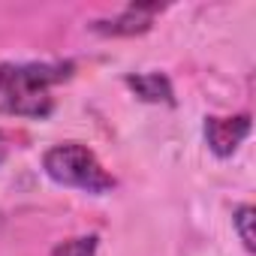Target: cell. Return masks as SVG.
I'll return each mask as SVG.
<instances>
[{"instance_id":"cell-1","label":"cell","mask_w":256,"mask_h":256,"mask_svg":"<svg viewBox=\"0 0 256 256\" xmlns=\"http://www.w3.org/2000/svg\"><path fill=\"white\" fill-rule=\"evenodd\" d=\"M72 64H24L10 66L6 84H4V112L22 114V118H46L54 108V100L48 96V88L66 82L72 76Z\"/></svg>"},{"instance_id":"cell-2","label":"cell","mask_w":256,"mask_h":256,"mask_svg":"<svg viewBox=\"0 0 256 256\" xmlns=\"http://www.w3.org/2000/svg\"><path fill=\"white\" fill-rule=\"evenodd\" d=\"M42 169L54 184L78 187V190L94 193V196L114 190V178L100 166L96 154L78 142H64V145L48 148L42 154Z\"/></svg>"},{"instance_id":"cell-3","label":"cell","mask_w":256,"mask_h":256,"mask_svg":"<svg viewBox=\"0 0 256 256\" xmlns=\"http://www.w3.org/2000/svg\"><path fill=\"white\" fill-rule=\"evenodd\" d=\"M250 136V114H235V118H205V142L214 157L226 160L238 151V145Z\"/></svg>"},{"instance_id":"cell-4","label":"cell","mask_w":256,"mask_h":256,"mask_svg":"<svg viewBox=\"0 0 256 256\" xmlns=\"http://www.w3.org/2000/svg\"><path fill=\"white\" fill-rule=\"evenodd\" d=\"M163 12V4H130L120 16L106 18V22H94L90 30L102 34V36H139L148 34L154 24V16Z\"/></svg>"},{"instance_id":"cell-5","label":"cell","mask_w":256,"mask_h":256,"mask_svg":"<svg viewBox=\"0 0 256 256\" xmlns=\"http://www.w3.org/2000/svg\"><path fill=\"white\" fill-rule=\"evenodd\" d=\"M126 88H130L142 102H163V106H175V90L169 76L163 72H133L124 78Z\"/></svg>"},{"instance_id":"cell-6","label":"cell","mask_w":256,"mask_h":256,"mask_svg":"<svg viewBox=\"0 0 256 256\" xmlns=\"http://www.w3.org/2000/svg\"><path fill=\"white\" fill-rule=\"evenodd\" d=\"M253 220H256L253 205H241V208H235V214H232V226H235V232H238V238H241V244H244V250H247V253H253V250H256Z\"/></svg>"},{"instance_id":"cell-7","label":"cell","mask_w":256,"mask_h":256,"mask_svg":"<svg viewBox=\"0 0 256 256\" xmlns=\"http://www.w3.org/2000/svg\"><path fill=\"white\" fill-rule=\"evenodd\" d=\"M96 247H100L96 235H78V238H66L54 244L52 256H96Z\"/></svg>"},{"instance_id":"cell-8","label":"cell","mask_w":256,"mask_h":256,"mask_svg":"<svg viewBox=\"0 0 256 256\" xmlns=\"http://www.w3.org/2000/svg\"><path fill=\"white\" fill-rule=\"evenodd\" d=\"M6 154H10V145H6V136H4V133H0V163H4V160H6Z\"/></svg>"},{"instance_id":"cell-9","label":"cell","mask_w":256,"mask_h":256,"mask_svg":"<svg viewBox=\"0 0 256 256\" xmlns=\"http://www.w3.org/2000/svg\"><path fill=\"white\" fill-rule=\"evenodd\" d=\"M6 76H10V66L0 64V90H4V84H6Z\"/></svg>"}]
</instances>
